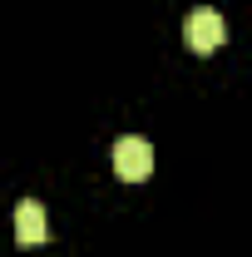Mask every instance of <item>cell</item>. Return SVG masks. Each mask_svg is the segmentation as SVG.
<instances>
[{"mask_svg": "<svg viewBox=\"0 0 252 257\" xmlns=\"http://www.w3.org/2000/svg\"><path fill=\"white\" fill-rule=\"evenodd\" d=\"M45 232H50V223H45V208H40L35 198H25V203L15 208V237H20L25 247H40V242H45Z\"/></svg>", "mask_w": 252, "mask_h": 257, "instance_id": "obj_3", "label": "cell"}, {"mask_svg": "<svg viewBox=\"0 0 252 257\" xmlns=\"http://www.w3.org/2000/svg\"><path fill=\"white\" fill-rule=\"evenodd\" d=\"M183 35H188L193 55H213V50H222V40H227V25H222L218 10H193L188 25H183Z\"/></svg>", "mask_w": 252, "mask_h": 257, "instance_id": "obj_1", "label": "cell"}, {"mask_svg": "<svg viewBox=\"0 0 252 257\" xmlns=\"http://www.w3.org/2000/svg\"><path fill=\"white\" fill-rule=\"evenodd\" d=\"M114 173H119L124 183H144V178L154 173V149H149L144 139H119V144H114Z\"/></svg>", "mask_w": 252, "mask_h": 257, "instance_id": "obj_2", "label": "cell"}]
</instances>
